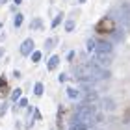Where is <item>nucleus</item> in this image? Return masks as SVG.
Wrapping results in <instances>:
<instances>
[{"label":"nucleus","instance_id":"obj_1","mask_svg":"<svg viewBox=\"0 0 130 130\" xmlns=\"http://www.w3.org/2000/svg\"><path fill=\"white\" fill-rule=\"evenodd\" d=\"M97 117V108L95 104H82L76 108L74 117H73V125H91V121Z\"/></svg>","mask_w":130,"mask_h":130},{"label":"nucleus","instance_id":"obj_2","mask_svg":"<svg viewBox=\"0 0 130 130\" xmlns=\"http://www.w3.org/2000/svg\"><path fill=\"white\" fill-rule=\"evenodd\" d=\"M113 15H115L117 21H121L125 26L130 28V2H123L121 8L117 9V11H113Z\"/></svg>","mask_w":130,"mask_h":130},{"label":"nucleus","instance_id":"obj_3","mask_svg":"<svg viewBox=\"0 0 130 130\" xmlns=\"http://www.w3.org/2000/svg\"><path fill=\"white\" fill-rule=\"evenodd\" d=\"M95 54H113V46H111L110 41H97L95 46Z\"/></svg>","mask_w":130,"mask_h":130},{"label":"nucleus","instance_id":"obj_4","mask_svg":"<svg viewBox=\"0 0 130 130\" xmlns=\"http://www.w3.org/2000/svg\"><path fill=\"white\" fill-rule=\"evenodd\" d=\"M32 50H34V39H26L24 43L21 45V54L22 56H28Z\"/></svg>","mask_w":130,"mask_h":130},{"label":"nucleus","instance_id":"obj_5","mask_svg":"<svg viewBox=\"0 0 130 130\" xmlns=\"http://www.w3.org/2000/svg\"><path fill=\"white\" fill-rule=\"evenodd\" d=\"M97 56V63L102 65V67H106V65L111 63V56L110 54H95Z\"/></svg>","mask_w":130,"mask_h":130},{"label":"nucleus","instance_id":"obj_6","mask_svg":"<svg viewBox=\"0 0 130 130\" xmlns=\"http://www.w3.org/2000/svg\"><path fill=\"white\" fill-rule=\"evenodd\" d=\"M102 108L108 110V111H111V110L115 108V102H113L111 99H104V100H102Z\"/></svg>","mask_w":130,"mask_h":130},{"label":"nucleus","instance_id":"obj_7","mask_svg":"<svg viewBox=\"0 0 130 130\" xmlns=\"http://www.w3.org/2000/svg\"><path fill=\"white\" fill-rule=\"evenodd\" d=\"M58 63H60V58L58 56H52L50 60H48V71H54L58 67Z\"/></svg>","mask_w":130,"mask_h":130},{"label":"nucleus","instance_id":"obj_8","mask_svg":"<svg viewBox=\"0 0 130 130\" xmlns=\"http://www.w3.org/2000/svg\"><path fill=\"white\" fill-rule=\"evenodd\" d=\"M67 95H69L71 99H80L82 93H80L78 89H74V87H69V89H67Z\"/></svg>","mask_w":130,"mask_h":130},{"label":"nucleus","instance_id":"obj_9","mask_svg":"<svg viewBox=\"0 0 130 130\" xmlns=\"http://www.w3.org/2000/svg\"><path fill=\"white\" fill-rule=\"evenodd\" d=\"M41 26H43V21H41V19H34L30 22V30H39Z\"/></svg>","mask_w":130,"mask_h":130},{"label":"nucleus","instance_id":"obj_10","mask_svg":"<svg viewBox=\"0 0 130 130\" xmlns=\"http://www.w3.org/2000/svg\"><path fill=\"white\" fill-rule=\"evenodd\" d=\"M34 93H35V95H43V84H41V82H37V84H35L34 86Z\"/></svg>","mask_w":130,"mask_h":130},{"label":"nucleus","instance_id":"obj_11","mask_svg":"<svg viewBox=\"0 0 130 130\" xmlns=\"http://www.w3.org/2000/svg\"><path fill=\"white\" fill-rule=\"evenodd\" d=\"M95 46H97V41H95V39H89V41H87V52H95Z\"/></svg>","mask_w":130,"mask_h":130},{"label":"nucleus","instance_id":"obj_12","mask_svg":"<svg viewBox=\"0 0 130 130\" xmlns=\"http://www.w3.org/2000/svg\"><path fill=\"white\" fill-rule=\"evenodd\" d=\"M65 30H67V32H73V30H74V21H73V19L65 22Z\"/></svg>","mask_w":130,"mask_h":130},{"label":"nucleus","instance_id":"obj_13","mask_svg":"<svg viewBox=\"0 0 130 130\" xmlns=\"http://www.w3.org/2000/svg\"><path fill=\"white\" fill-rule=\"evenodd\" d=\"M13 24H15V28H19V26L22 24V15H21V13H19V15H17V17H15V21H13Z\"/></svg>","mask_w":130,"mask_h":130},{"label":"nucleus","instance_id":"obj_14","mask_svg":"<svg viewBox=\"0 0 130 130\" xmlns=\"http://www.w3.org/2000/svg\"><path fill=\"white\" fill-rule=\"evenodd\" d=\"M87 128H89L87 125H73L69 130H87Z\"/></svg>","mask_w":130,"mask_h":130},{"label":"nucleus","instance_id":"obj_15","mask_svg":"<svg viewBox=\"0 0 130 130\" xmlns=\"http://www.w3.org/2000/svg\"><path fill=\"white\" fill-rule=\"evenodd\" d=\"M21 95H22V89H15V91H13V95H11V99H13V100H19Z\"/></svg>","mask_w":130,"mask_h":130},{"label":"nucleus","instance_id":"obj_16","mask_svg":"<svg viewBox=\"0 0 130 130\" xmlns=\"http://www.w3.org/2000/svg\"><path fill=\"white\" fill-rule=\"evenodd\" d=\"M41 56H43V54H41L39 50H35L34 54H32V61H39V60H41Z\"/></svg>","mask_w":130,"mask_h":130},{"label":"nucleus","instance_id":"obj_17","mask_svg":"<svg viewBox=\"0 0 130 130\" xmlns=\"http://www.w3.org/2000/svg\"><path fill=\"white\" fill-rule=\"evenodd\" d=\"M54 43H56L54 39H46V43H45V46H46V50H50V48H52V45H54Z\"/></svg>","mask_w":130,"mask_h":130},{"label":"nucleus","instance_id":"obj_18","mask_svg":"<svg viewBox=\"0 0 130 130\" xmlns=\"http://www.w3.org/2000/svg\"><path fill=\"white\" fill-rule=\"evenodd\" d=\"M28 106V100L26 99H19V108H26Z\"/></svg>","mask_w":130,"mask_h":130},{"label":"nucleus","instance_id":"obj_19","mask_svg":"<svg viewBox=\"0 0 130 130\" xmlns=\"http://www.w3.org/2000/svg\"><path fill=\"white\" fill-rule=\"evenodd\" d=\"M6 82H2V80H0V97H2V95H6Z\"/></svg>","mask_w":130,"mask_h":130},{"label":"nucleus","instance_id":"obj_20","mask_svg":"<svg viewBox=\"0 0 130 130\" xmlns=\"http://www.w3.org/2000/svg\"><path fill=\"white\" fill-rule=\"evenodd\" d=\"M61 17H63V15H58V17H56V19H54V21H52V26H58V24H60V21H61Z\"/></svg>","mask_w":130,"mask_h":130},{"label":"nucleus","instance_id":"obj_21","mask_svg":"<svg viewBox=\"0 0 130 130\" xmlns=\"http://www.w3.org/2000/svg\"><path fill=\"white\" fill-rule=\"evenodd\" d=\"M58 80H60V82H61V84H63V82H65V80H67V74H60V78H58Z\"/></svg>","mask_w":130,"mask_h":130},{"label":"nucleus","instance_id":"obj_22","mask_svg":"<svg viewBox=\"0 0 130 130\" xmlns=\"http://www.w3.org/2000/svg\"><path fill=\"white\" fill-rule=\"evenodd\" d=\"M6 110H8V108H6V104H2V108H0V115H4Z\"/></svg>","mask_w":130,"mask_h":130},{"label":"nucleus","instance_id":"obj_23","mask_svg":"<svg viewBox=\"0 0 130 130\" xmlns=\"http://www.w3.org/2000/svg\"><path fill=\"white\" fill-rule=\"evenodd\" d=\"M2 54H4V48H0V58H2Z\"/></svg>","mask_w":130,"mask_h":130},{"label":"nucleus","instance_id":"obj_24","mask_svg":"<svg viewBox=\"0 0 130 130\" xmlns=\"http://www.w3.org/2000/svg\"><path fill=\"white\" fill-rule=\"evenodd\" d=\"M15 4H21V0H15Z\"/></svg>","mask_w":130,"mask_h":130},{"label":"nucleus","instance_id":"obj_25","mask_svg":"<svg viewBox=\"0 0 130 130\" xmlns=\"http://www.w3.org/2000/svg\"><path fill=\"white\" fill-rule=\"evenodd\" d=\"M4 2H6V0H0V4H4Z\"/></svg>","mask_w":130,"mask_h":130},{"label":"nucleus","instance_id":"obj_26","mask_svg":"<svg viewBox=\"0 0 130 130\" xmlns=\"http://www.w3.org/2000/svg\"><path fill=\"white\" fill-rule=\"evenodd\" d=\"M78 2H86V0H78Z\"/></svg>","mask_w":130,"mask_h":130},{"label":"nucleus","instance_id":"obj_27","mask_svg":"<svg viewBox=\"0 0 130 130\" xmlns=\"http://www.w3.org/2000/svg\"><path fill=\"white\" fill-rule=\"evenodd\" d=\"M87 130H89V128H87Z\"/></svg>","mask_w":130,"mask_h":130}]
</instances>
